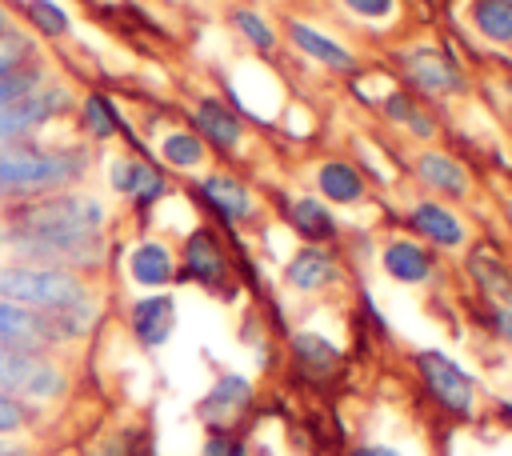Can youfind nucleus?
Instances as JSON below:
<instances>
[{"mask_svg": "<svg viewBox=\"0 0 512 456\" xmlns=\"http://www.w3.org/2000/svg\"><path fill=\"white\" fill-rule=\"evenodd\" d=\"M104 204L88 192L64 188L32 200H12L4 212V244L12 248V260L24 264H56L72 272H92L104 264Z\"/></svg>", "mask_w": 512, "mask_h": 456, "instance_id": "f257e3e1", "label": "nucleus"}, {"mask_svg": "<svg viewBox=\"0 0 512 456\" xmlns=\"http://www.w3.org/2000/svg\"><path fill=\"white\" fill-rule=\"evenodd\" d=\"M0 300L60 316L68 324L72 340H80L96 320L92 284L80 272L56 268V264H24V260L0 264Z\"/></svg>", "mask_w": 512, "mask_h": 456, "instance_id": "f03ea898", "label": "nucleus"}, {"mask_svg": "<svg viewBox=\"0 0 512 456\" xmlns=\"http://www.w3.org/2000/svg\"><path fill=\"white\" fill-rule=\"evenodd\" d=\"M92 168V148L84 144H0V200H32L48 192L76 188Z\"/></svg>", "mask_w": 512, "mask_h": 456, "instance_id": "7ed1b4c3", "label": "nucleus"}, {"mask_svg": "<svg viewBox=\"0 0 512 456\" xmlns=\"http://www.w3.org/2000/svg\"><path fill=\"white\" fill-rule=\"evenodd\" d=\"M412 368H416V380L436 412H444L448 420H464V424L476 420V408H480L476 376L464 372V364H456L440 348H420V352H412Z\"/></svg>", "mask_w": 512, "mask_h": 456, "instance_id": "20e7f679", "label": "nucleus"}, {"mask_svg": "<svg viewBox=\"0 0 512 456\" xmlns=\"http://www.w3.org/2000/svg\"><path fill=\"white\" fill-rule=\"evenodd\" d=\"M0 392L24 404H52L68 392V372L48 352H24L0 344Z\"/></svg>", "mask_w": 512, "mask_h": 456, "instance_id": "39448f33", "label": "nucleus"}, {"mask_svg": "<svg viewBox=\"0 0 512 456\" xmlns=\"http://www.w3.org/2000/svg\"><path fill=\"white\" fill-rule=\"evenodd\" d=\"M396 72L404 80V88L420 100H452L468 92V76L464 68L452 60V52L436 48V44H416V48H400L396 52Z\"/></svg>", "mask_w": 512, "mask_h": 456, "instance_id": "423d86ee", "label": "nucleus"}, {"mask_svg": "<svg viewBox=\"0 0 512 456\" xmlns=\"http://www.w3.org/2000/svg\"><path fill=\"white\" fill-rule=\"evenodd\" d=\"M176 280L184 284H196L204 292H216V296H232L236 292V276H232V256L220 240L216 228L200 224L184 236L180 244V256H176Z\"/></svg>", "mask_w": 512, "mask_h": 456, "instance_id": "0eeeda50", "label": "nucleus"}, {"mask_svg": "<svg viewBox=\"0 0 512 456\" xmlns=\"http://www.w3.org/2000/svg\"><path fill=\"white\" fill-rule=\"evenodd\" d=\"M76 108V96L64 84H40L36 92H28L24 100L0 108V144L12 140H32L44 124H52L56 116H68Z\"/></svg>", "mask_w": 512, "mask_h": 456, "instance_id": "6e6552de", "label": "nucleus"}, {"mask_svg": "<svg viewBox=\"0 0 512 456\" xmlns=\"http://www.w3.org/2000/svg\"><path fill=\"white\" fill-rule=\"evenodd\" d=\"M68 340H72V332L64 328L60 316L0 300V344L24 348V352H52V348H60Z\"/></svg>", "mask_w": 512, "mask_h": 456, "instance_id": "1a4fd4ad", "label": "nucleus"}, {"mask_svg": "<svg viewBox=\"0 0 512 456\" xmlns=\"http://www.w3.org/2000/svg\"><path fill=\"white\" fill-rule=\"evenodd\" d=\"M196 200L224 224L240 228V224H256L260 220V200L248 188V180L232 176V172H204L200 180H192Z\"/></svg>", "mask_w": 512, "mask_h": 456, "instance_id": "9d476101", "label": "nucleus"}, {"mask_svg": "<svg viewBox=\"0 0 512 456\" xmlns=\"http://www.w3.org/2000/svg\"><path fill=\"white\" fill-rule=\"evenodd\" d=\"M256 404V384L244 372H220L212 388L200 396L196 416L204 428H236Z\"/></svg>", "mask_w": 512, "mask_h": 456, "instance_id": "9b49d317", "label": "nucleus"}, {"mask_svg": "<svg viewBox=\"0 0 512 456\" xmlns=\"http://www.w3.org/2000/svg\"><path fill=\"white\" fill-rule=\"evenodd\" d=\"M108 188L124 200H132L136 212H148L164 192H168V180L156 164H148V156H132V152H120L108 160Z\"/></svg>", "mask_w": 512, "mask_h": 456, "instance_id": "f8f14e48", "label": "nucleus"}, {"mask_svg": "<svg viewBox=\"0 0 512 456\" xmlns=\"http://www.w3.org/2000/svg\"><path fill=\"white\" fill-rule=\"evenodd\" d=\"M404 224L416 232L420 244H428L432 252H460L468 244V224L440 200H416L408 212H404Z\"/></svg>", "mask_w": 512, "mask_h": 456, "instance_id": "ddd939ff", "label": "nucleus"}, {"mask_svg": "<svg viewBox=\"0 0 512 456\" xmlns=\"http://www.w3.org/2000/svg\"><path fill=\"white\" fill-rule=\"evenodd\" d=\"M340 260L328 244H304L288 256L284 264V284L300 296H316V292H328L340 284Z\"/></svg>", "mask_w": 512, "mask_h": 456, "instance_id": "4468645a", "label": "nucleus"}, {"mask_svg": "<svg viewBox=\"0 0 512 456\" xmlns=\"http://www.w3.org/2000/svg\"><path fill=\"white\" fill-rule=\"evenodd\" d=\"M412 176L432 196H444V200H468L472 196V172L440 148H420L412 160Z\"/></svg>", "mask_w": 512, "mask_h": 456, "instance_id": "2eb2a0df", "label": "nucleus"}, {"mask_svg": "<svg viewBox=\"0 0 512 456\" xmlns=\"http://www.w3.org/2000/svg\"><path fill=\"white\" fill-rule=\"evenodd\" d=\"M380 268H384V276H392L396 284L420 288V284H428V280L436 276L440 256H436L428 244L412 240V236H392V240L380 248Z\"/></svg>", "mask_w": 512, "mask_h": 456, "instance_id": "dca6fc26", "label": "nucleus"}, {"mask_svg": "<svg viewBox=\"0 0 512 456\" xmlns=\"http://www.w3.org/2000/svg\"><path fill=\"white\" fill-rule=\"evenodd\" d=\"M188 120H192V132H196L212 152H236L240 140H244V120H240V112H236L228 100H220V96L196 100V108H192Z\"/></svg>", "mask_w": 512, "mask_h": 456, "instance_id": "f3484780", "label": "nucleus"}, {"mask_svg": "<svg viewBox=\"0 0 512 456\" xmlns=\"http://www.w3.org/2000/svg\"><path fill=\"white\" fill-rule=\"evenodd\" d=\"M128 328H132V340L144 348V352H156L172 340L176 332V300L168 292H156V296H140L128 312Z\"/></svg>", "mask_w": 512, "mask_h": 456, "instance_id": "a211bd4d", "label": "nucleus"}, {"mask_svg": "<svg viewBox=\"0 0 512 456\" xmlns=\"http://www.w3.org/2000/svg\"><path fill=\"white\" fill-rule=\"evenodd\" d=\"M284 36H288V44L304 60H316L320 68H332V72H356L360 68V60L352 56V48H344L340 40H332L328 32H320V28H312V24L296 20V16L284 20Z\"/></svg>", "mask_w": 512, "mask_h": 456, "instance_id": "6ab92c4d", "label": "nucleus"}, {"mask_svg": "<svg viewBox=\"0 0 512 456\" xmlns=\"http://www.w3.org/2000/svg\"><path fill=\"white\" fill-rule=\"evenodd\" d=\"M288 360H292V368H296L304 380L328 384V380L336 376V368H340V348H336L328 336L300 328V332H292V340H288Z\"/></svg>", "mask_w": 512, "mask_h": 456, "instance_id": "aec40b11", "label": "nucleus"}, {"mask_svg": "<svg viewBox=\"0 0 512 456\" xmlns=\"http://www.w3.org/2000/svg\"><path fill=\"white\" fill-rule=\"evenodd\" d=\"M316 192H320V200L324 204H360L364 196H368V176H364V168H356L352 160H344V156H328L320 168H316Z\"/></svg>", "mask_w": 512, "mask_h": 456, "instance_id": "412c9836", "label": "nucleus"}, {"mask_svg": "<svg viewBox=\"0 0 512 456\" xmlns=\"http://www.w3.org/2000/svg\"><path fill=\"white\" fill-rule=\"evenodd\" d=\"M468 276L484 304H512V264L496 256V248H472L468 252Z\"/></svg>", "mask_w": 512, "mask_h": 456, "instance_id": "4be33fe9", "label": "nucleus"}, {"mask_svg": "<svg viewBox=\"0 0 512 456\" xmlns=\"http://www.w3.org/2000/svg\"><path fill=\"white\" fill-rule=\"evenodd\" d=\"M284 216H288L292 232H296L304 244H328V248H332V240L340 236L336 212H328V204L316 200V196H296Z\"/></svg>", "mask_w": 512, "mask_h": 456, "instance_id": "5701e85b", "label": "nucleus"}, {"mask_svg": "<svg viewBox=\"0 0 512 456\" xmlns=\"http://www.w3.org/2000/svg\"><path fill=\"white\" fill-rule=\"evenodd\" d=\"M128 276L140 288H168L176 280V260L160 240H140L128 252Z\"/></svg>", "mask_w": 512, "mask_h": 456, "instance_id": "b1692460", "label": "nucleus"}, {"mask_svg": "<svg viewBox=\"0 0 512 456\" xmlns=\"http://www.w3.org/2000/svg\"><path fill=\"white\" fill-rule=\"evenodd\" d=\"M468 24L488 44H512V0H472Z\"/></svg>", "mask_w": 512, "mask_h": 456, "instance_id": "393cba45", "label": "nucleus"}, {"mask_svg": "<svg viewBox=\"0 0 512 456\" xmlns=\"http://www.w3.org/2000/svg\"><path fill=\"white\" fill-rule=\"evenodd\" d=\"M80 128H84V136L88 140H96V144H104V140H112L116 132H120V108L104 96V92H88L84 100H80Z\"/></svg>", "mask_w": 512, "mask_h": 456, "instance_id": "a878e982", "label": "nucleus"}, {"mask_svg": "<svg viewBox=\"0 0 512 456\" xmlns=\"http://www.w3.org/2000/svg\"><path fill=\"white\" fill-rule=\"evenodd\" d=\"M208 156V144L192 132V128H172L164 140H160V160L176 172H188V168H200Z\"/></svg>", "mask_w": 512, "mask_h": 456, "instance_id": "bb28decb", "label": "nucleus"}, {"mask_svg": "<svg viewBox=\"0 0 512 456\" xmlns=\"http://www.w3.org/2000/svg\"><path fill=\"white\" fill-rule=\"evenodd\" d=\"M40 84H48V64L36 56V60L20 64L16 72L0 76V108H8V104H16V100H24V96H28V92H36Z\"/></svg>", "mask_w": 512, "mask_h": 456, "instance_id": "cd10ccee", "label": "nucleus"}, {"mask_svg": "<svg viewBox=\"0 0 512 456\" xmlns=\"http://www.w3.org/2000/svg\"><path fill=\"white\" fill-rule=\"evenodd\" d=\"M24 20L36 28V36H48V40H60L72 32V16L56 0H24Z\"/></svg>", "mask_w": 512, "mask_h": 456, "instance_id": "c85d7f7f", "label": "nucleus"}, {"mask_svg": "<svg viewBox=\"0 0 512 456\" xmlns=\"http://www.w3.org/2000/svg\"><path fill=\"white\" fill-rule=\"evenodd\" d=\"M232 28L256 48V52H272L276 48V28H272V20H264L256 8H232Z\"/></svg>", "mask_w": 512, "mask_h": 456, "instance_id": "c756f323", "label": "nucleus"}, {"mask_svg": "<svg viewBox=\"0 0 512 456\" xmlns=\"http://www.w3.org/2000/svg\"><path fill=\"white\" fill-rule=\"evenodd\" d=\"M88 456H148V432H140V428H116Z\"/></svg>", "mask_w": 512, "mask_h": 456, "instance_id": "7c9ffc66", "label": "nucleus"}, {"mask_svg": "<svg viewBox=\"0 0 512 456\" xmlns=\"http://www.w3.org/2000/svg\"><path fill=\"white\" fill-rule=\"evenodd\" d=\"M40 52H36V36H28V32H20V28H12L8 36H0V76H8V72H16L20 64H28V60H36Z\"/></svg>", "mask_w": 512, "mask_h": 456, "instance_id": "2f4dec72", "label": "nucleus"}, {"mask_svg": "<svg viewBox=\"0 0 512 456\" xmlns=\"http://www.w3.org/2000/svg\"><path fill=\"white\" fill-rule=\"evenodd\" d=\"M424 104H420V96H412L408 88H392L384 100H380V116L384 120H392V124H400V128H408L412 124V116L420 112Z\"/></svg>", "mask_w": 512, "mask_h": 456, "instance_id": "473e14b6", "label": "nucleus"}, {"mask_svg": "<svg viewBox=\"0 0 512 456\" xmlns=\"http://www.w3.org/2000/svg\"><path fill=\"white\" fill-rule=\"evenodd\" d=\"M200 456H248V440L236 428H208Z\"/></svg>", "mask_w": 512, "mask_h": 456, "instance_id": "72a5a7b5", "label": "nucleus"}, {"mask_svg": "<svg viewBox=\"0 0 512 456\" xmlns=\"http://www.w3.org/2000/svg\"><path fill=\"white\" fill-rule=\"evenodd\" d=\"M28 424H32V404L0 392V436H12L20 428H28Z\"/></svg>", "mask_w": 512, "mask_h": 456, "instance_id": "f704fd0d", "label": "nucleus"}, {"mask_svg": "<svg viewBox=\"0 0 512 456\" xmlns=\"http://www.w3.org/2000/svg\"><path fill=\"white\" fill-rule=\"evenodd\" d=\"M480 324H484L500 344L512 348V304H484V308H480Z\"/></svg>", "mask_w": 512, "mask_h": 456, "instance_id": "c9c22d12", "label": "nucleus"}, {"mask_svg": "<svg viewBox=\"0 0 512 456\" xmlns=\"http://www.w3.org/2000/svg\"><path fill=\"white\" fill-rule=\"evenodd\" d=\"M340 4L360 20H388L396 12V0H340Z\"/></svg>", "mask_w": 512, "mask_h": 456, "instance_id": "e433bc0d", "label": "nucleus"}, {"mask_svg": "<svg viewBox=\"0 0 512 456\" xmlns=\"http://www.w3.org/2000/svg\"><path fill=\"white\" fill-rule=\"evenodd\" d=\"M344 456H400V452L388 448V444H356V448H348Z\"/></svg>", "mask_w": 512, "mask_h": 456, "instance_id": "4c0bfd02", "label": "nucleus"}, {"mask_svg": "<svg viewBox=\"0 0 512 456\" xmlns=\"http://www.w3.org/2000/svg\"><path fill=\"white\" fill-rule=\"evenodd\" d=\"M16 24H12V12H8V4H0V36H8Z\"/></svg>", "mask_w": 512, "mask_h": 456, "instance_id": "58836bf2", "label": "nucleus"}, {"mask_svg": "<svg viewBox=\"0 0 512 456\" xmlns=\"http://www.w3.org/2000/svg\"><path fill=\"white\" fill-rule=\"evenodd\" d=\"M0 456H32V448H24V444H4Z\"/></svg>", "mask_w": 512, "mask_h": 456, "instance_id": "ea45409f", "label": "nucleus"}]
</instances>
